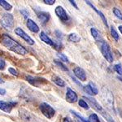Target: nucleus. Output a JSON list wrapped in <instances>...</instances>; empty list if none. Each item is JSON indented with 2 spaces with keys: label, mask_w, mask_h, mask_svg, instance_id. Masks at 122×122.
Listing matches in <instances>:
<instances>
[{
  "label": "nucleus",
  "mask_w": 122,
  "mask_h": 122,
  "mask_svg": "<svg viewBox=\"0 0 122 122\" xmlns=\"http://www.w3.org/2000/svg\"><path fill=\"white\" fill-rule=\"evenodd\" d=\"M83 98L85 99H86V101L88 102V103H90V105L91 106L96 112H98L102 117L103 118H105L107 122H115V121L112 119V117L106 112V110L104 109V108L102 107V106L99 105V103L96 101V99H94V98L89 97V96H84Z\"/></svg>",
  "instance_id": "3"
},
{
  "label": "nucleus",
  "mask_w": 122,
  "mask_h": 122,
  "mask_svg": "<svg viewBox=\"0 0 122 122\" xmlns=\"http://www.w3.org/2000/svg\"><path fill=\"white\" fill-rule=\"evenodd\" d=\"M39 38L43 42H45L47 45H50L53 47H55V41H53L52 39H51L44 32H41L39 34Z\"/></svg>",
  "instance_id": "14"
},
{
  "label": "nucleus",
  "mask_w": 122,
  "mask_h": 122,
  "mask_svg": "<svg viewBox=\"0 0 122 122\" xmlns=\"http://www.w3.org/2000/svg\"><path fill=\"white\" fill-rule=\"evenodd\" d=\"M68 39L69 42H79L81 41L80 37L78 36L76 33H70L68 37Z\"/></svg>",
  "instance_id": "18"
},
{
  "label": "nucleus",
  "mask_w": 122,
  "mask_h": 122,
  "mask_svg": "<svg viewBox=\"0 0 122 122\" xmlns=\"http://www.w3.org/2000/svg\"><path fill=\"white\" fill-rule=\"evenodd\" d=\"M0 6L3 7L7 11H11V8H12V6L7 3V1H5V0H0Z\"/></svg>",
  "instance_id": "19"
},
{
  "label": "nucleus",
  "mask_w": 122,
  "mask_h": 122,
  "mask_svg": "<svg viewBox=\"0 0 122 122\" xmlns=\"http://www.w3.org/2000/svg\"><path fill=\"white\" fill-rule=\"evenodd\" d=\"M38 17L42 24H46L50 19V14L46 11H39L38 12Z\"/></svg>",
  "instance_id": "16"
},
{
  "label": "nucleus",
  "mask_w": 122,
  "mask_h": 122,
  "mask_svg": "<svg viewBox=\"0 0 122 122\" xmlns=\"http://www.w3.org/2000/svg\"><path fill=\"white\" fill-rule=\"evenodd\" d=\"M73 72H74V75H75L80 81H85L86 80V72H85L84 69H82L81 68H80V67H76V68H74Z\"/></svg>",
  "instance_id": "12"
},
{
  "label": "nucleus",
  "mask_w": 122,
  "mask_h": 122,
  "mask_svg": "<svg viewBox=\"0 0 122 122\" xmlns=\"http://www.w3.org/2000/svg\"><path fill=\"white\" fill-rule=\"evenodd\" d=\"M101 99L102 102L106 107L111 112L115 113V105H114V96L112 91L106 86H103L101 89Z\"/></svg>",
  "instance_id": "2"
},
{
  "label": "nucleus",
  "mask_w": 122,
  "mask_h": 122,
  "mask_svg": "<svg viewBox=\"0 0 122 122\" xmlns=\"http://www.w3.org/2000/svg\"><path fill=\"white\" fill-rule=\"evenodd\" d=\"M26 80L30 83L31 85L34 86H37L38 87L40 85H42V83H45L46 82V81L44 79V78H42V77H34V76H25Z\"/></svg>",
  "instance_id": "9"
},
{
  "label": "nucleus",
  "mask_w": 122,
  "mask_h": 122,
  "mask_svg": "<svg viewBox=\"0 0 122 122\" xmlns=\"http://www.w3.org/2000/svg\"><path fill=\"white\" fill-rule=\"evenodd\" d=\"M119 30H120V32H121V34H122V26H121V25H120V26H119Z\"/></svg>",
  "instance_id": "39"
},
{
  "label": "nucleus",
  "mask_w": 122,
  "mask_h": 122,
  "mask_svg": "<svg viewBox=\"0 0 122 122\" xmlns=\"http://www.w3.org/2000/svg\"><path fill=\"white\" fill-rule=\"evenodd\" d=\"M2 83H3V81L2 80V78L0 77V84H2Z\"/></svg>",
  "instance_id": "41"
},
{
  "label": "nucleus",
  "mask_w": 122,
  "mask_h": 122,
  "mask_svg": "<svg viewBox=\"0 0 122 122\" xmlns=\"http://www.w3.org/2000/svg\"><path fill=\"white\" fill-rule=\"evenodd\" d=\"M90 33H91V35L93 36V38L97 41H99L100 38V33L99 31L94 28H91L90 29Z\"/></svg>",
  "instance_id": "20"
},
{
  "label": "nucleus",
  "mask_w": 122,
  "mask_h": 122,
  "mask_svg": "<svg viewBox=\"0 0 122 122\" xmlns=\"http://www.w3.org/2000/svg\"><path fill=\"white\" fill-rule=\"evenodd\" d=\"M52 81H53V82H55L57 86H60V87H64V86H65V82H64V81L63 80L62 78H60V76H54L52 77Z\"/></svg>",
  "instance_id": "17"
},
{
  "label": "nucleus",
  "mask_w": 122,
  "mask_h": 122,
  "mask_svg": "<svg viewBox=\"0 0 122 122\" xmlns=\"http://www.w3.org/2000/svg\"><path fill=\"white\" fill-rule=\"evenodd\" d=\"M56 33H58V34H57V37H58V38H62V33L59 32L58 30H56Z\"/></svg>",
  "instance_id": "37"
},
{
  "label": "nucleus",
  "mask_w": 122,
  "mask_h": 122,
  "mask_svg": "<svg viewBox=\"0 0 122 122\" xmlns=\"http://www.w3.org/2000/svg\"><path fill=\"white\" fill-rule=\"evenodd\" d=\"M118 79L121 80V81H122V76H118Z\"/></svg>",
  "instance_id": "40"
},
{
  "label": "nucleus",
  "mask_w": 122,
  "mask_h": 122,
  "mask_svg": "<svg viewBox=\"0 0 122 122\" xmlns=\"http://www.w3.org/2000/svg\"><path fill=\"white\" fill-rule=\"evenodd\" d=\"M83 90L85 92H86V94H88L89 95H93V92H92V90H90V86H83Z\"/></svg>",
  "instance_id": "30"
},
{
  "label": "nucleus",
  "mask_w": 122,
  "mask_h": 122,
  "mask_svg": "<svg viewBox=\"0 0 122 122\" xmlns=\"http://www.w3.org/2000/svg\"><path fill=\"white\" fill-rule=\"evenodd\" d=\"M15 105V103L13 102H4L0 100V110L7 113H11L13 107Z\"/></svg>",
  "instance_id": "10"
},
{
  "label": "nucleus",
  "mask_w": 122,
  "mask_h": 122,
  "mask_svg": "<svg viewBox=\"0 0 122 122\" xmlns=\"http://www.w3.org/2000/svg\"><path fill=\"white\" fill-rule=\"evenodd\" d=\"M39 108H40L43 116L45 117H46L47 119H51L55 116V114H56V111H55L54 108L51 105H49V104H47L46 103H41L40 106H39Z\"/></svg>",
  "instance_id": "6"
},
{
  "label": "nucleus",
  "mask_w": 122,
  "mask_h": 122,
  "mask_svg": "<svg viewBox=\"0 0 122 122\" xmlns=\"http://www.w3.org/2000/svg\"><path fill=\"white\" fill-rule=\"evenodd\" d=\"M43 2H44L45 4H47V5H53L56 3L55 0H43Z\"/></svg>",
  "instance_id": "33"
},
{
  "label": "nucleus",
  "mask_w": 122,
  "mask_h": 122,
  "mask_svg": "<svg viewBox=\"0 0 122 122\" xmlns=\"http://www.w3.org/2000/svg\"><path fill=\"white\" fill-rule=\"evenodd\" d=\"M5 94H6V90L0 88V95H4Z\"/></svg>",
  "instance_id": "36"
},
{
  "label": "nucleus",
  "mask_w": 122,
  "mask_h": 122,
  "mask_svg": "<svg viewBox=\"0 0 122 122\" xmlns=\"http://www.w3.org/2000/svg\"><path fill=\"white\" fill-rule=\"evenodd\" d=\"M63 122H70V121L68 117H65V118H64V120H63Z\"/></svg>",
  "instance_id": "38"
},
{
  "label": "nucleus",
  "mask_w": 122,
  "mask_h": 122,
  "mask_svg": "<svg viewBox=\"0 0 122 122\" xmlns=\"http://www.w3.org/2000/svg\"><path fill=\"white\" fill-rule=\"evenodd\" d=\"M113 13H114V15H116V17H117L119 20H122V12L120 11L119 9L117 8V7H114V8H113Z\"/></svg>",
  "instance_id": "25"
},
{
  "label": "nucleus",
  "mask_w": 122,
  "mask_h": 122,
  "mask_svg": "<svg viewBox=\"0 0 122 122\" xmlns=\"http://www.w3.org/2000/svg\"><path fill=\"white\" fill-rule=\"evenodd\" d=\"M15 33H16L19 37H20L21 38L24 39V40L28 43V44H29V45H33V44H34V41L33 40V38H31L30 36H29V35L27 34V33H25L21 28L18 27V28L15 29Z\"/></svg>",
  "instance_id": "7"
},
{
  "label": "nucleus",
  "mask_w": 122,
  "mask_h": 122,
  "mask_svg": "<svg viewBox=\"0 0 122 122\" xmlns=\"http://www.w3.org/2000/svg\"><path fill=\"white\" fill-rule=\"evenodd\" d=\"M114 70L119 74L120 76H122V67L121 64H117L114 66Z\"/></svg>",
  "instance_id": "27"
},
{
  "label": "nucleus",
  "mask_w": 122,
  "mask_h": 122,
  "mask_svg": "<svg viewBox=\"0 0 122 122\" xmlns=\"http://www.w3.org/2000/svg\"><path fill=\"white\" fill-rule=\"evenodd\" d=\"M1 43L7 49L16 53V54H18V55L25 56V55L28 54V51H27L25 47H23L20 43H18L16 41H15L14 39L11 38L9 35L6 34V33L2 35Z\"/></svg>",
  "instance_id": "1"
},
{
  "label": "nucleus",
  "mask_w": 122,
  "mask_h": 122,
  "mask_svg": "<svg viewBox=\"0 0 122 122\" xmlns=\"http://www.w3.org/2000/svg\"><path fill=\"white\" fill-rule=\"evenodd\" d=\"M8 72L13 76H18V72H17V71L15 70V68H8Z\"/></svg>",
  "instance_id": "31"
},
{
  "label": "nucleus",
  "mask_w": 122,
  "mask_h": 122,
  "mask_svg": "<svg viewBox=\"0 0 122 122\" xmlns=\"http://www.w3.org/2000/svg\"><path fill=\"white\" fill-rule=\"evenodd\" d=\"M55 64H57L60 68H61V69H63L64 71H66V72H68V68L64 65V64H63L62 62H60V61H58V60H55Z\"/></svg>",
  "instance_id": "28"
},
{
  "label": "nucleus",
  "mask_w": 122,
  "mask_h": 122,
  "mask_svg": "<svg viewBox=\"0 0 122 122\" xmlns=\"http://www.w3.org/2000/svg\"><path fill=\"white\" fill-rule=\"evenodd\" d=\"M69 3H70L72 6H73V7H75L76 9H78V7H77V5L76 4L75 1H72V0H69Z\"/></svg>",
  "instance_id": "35"
},
{
  "label": "nucleus",
  "mask_w": 122,
  "mask_h": 122,
  "mask_svg": "<svg viewBox=\"0 0 122 122\" xmlns=\"http://www.w3.org/2000/svg\"><path fill=\"white\" fill-rule=\"evenodd\" d=\"M70 112H72V114H73L74 116L76 117V118H78V120L80 121V122H90L88 120H86V118H84L82 116H81L80 114H78V113H76L75 111H73V110H70Z\"/></svg>",
  "instance_id": "21"
},
{
  "label": "nucleus",
  "mask_w": 122,
  "mask_h": 122,
  "mask_svg": "<svg viewBox=\"0 0 122 122\" xmlns=\"http://www.w3.org/2000/svg\"><path fill=\"white\" fill-rule=\"evenodd\" d=\"M86 3H87V4L89 5V6H90V7H91L92 8H93V10H94V11H95V12H97L98 14H99V16L101 17V19H102V20H103V24H104V25H105V26L107 27V28H108V24H107V19H106L105 15H103V12H101V11H99V10H98L97 8H96V7H94V6L93 4H92V3H90V1H86Z\"/></svg>",
  "instance_id": "15"
},
{
  "label": "nucleus",
  "mask_w": 122,
  "mask_h": 122,
  "mask_svg": "<svg viewBox=\"0 0 122 122\" xmlns=\"http://www.w3.org/2000/svg\"><path fill=\"white\" fill-rule=\"evenodd\" d=\"M78 99L77 94L75 93V91H73L72 89L68 88L67 89V93H66V100L67 102L70 103H76Z\"/></svg>",
  "instance_id": "11"
},
{
  "label": "nucleus",
  "mask_w": 122,
  "mask_h": 122,
  "mask_svg": "<svg viewBox=\"0 0 122 122\" xmlns=\"http://www.w3.org/2000/svg\"><path fill=\"white\" fill-rule=\"evenodd\" d=\"M55 12H56L57 16H58L62 21L65 22V21L68 20V15L67 14L65 10L61 6H58V7H56V8L55 9Z\"/></svg>",
  "instance_id": "8"
},
{
  "label": "nucleus",
  "mask_w": 122,
  "mask_h": 122,
  "mask_svg": "<svg viewBox=\"0 0 122 122\" xmlns=\"http://www.w3.org/2000/svg\"><path fill=\"white\" fill-rule=\"evenodd\" d=\"M6 67V63L5 61L2 58H0V70H3Z\"/></svg>",
  "instance_id": "32"
},
{
  "label": "nucleus",
  "mask_w": 122,
  "mask_h": 122,
  "mask_svg": "<svg viewBox=\"0 0 122 122\" xmlns=\"http://www.w3.org/2000/svg\"><path fill=\"white\" fill-rule=\"evenodd\" d=\"M26 25L28 27V29L31 32L33 33H38L39 32V27L38 25H37L33 20L31 19H27V22H26Z\"/></svg>",
  "instance_id": "13"
},
{
  "label": "nucleus",
  "mask_w": 122,
  "mask_h": 122,
  "mask_svg": "<svg viewBox=\"0 0 122 122\" xmlns=\"http://www.w3.org/2000/svg\"><path fill=\"white\" fill-rule=\"evenodd\" d=\"M88 86H90V90H92V92H93V94H98V93H99V90H98V88L96 87V86H95V84L93 83L92 81H90L89 85Z\"/></svg>",
  "instance_id": "24"
},
{
  "label": "nucleus",
  "mask_w": 122,
  "mask_h": 122,
  "mask_svg": "<svg viewBox=\"0 0 122 122\" xmlns=\"http://www.w3.org/2000/svg\"><path fill=\"white\" fill-rule=\"evenodd\" d=\"M89 121L90 122H100V120L96 114H91L89 117Z\"/></svg>",
  "instance_id": "26"
},
{
  "label": "nucleus",
  "mask_w": 122,
  "mask_h": 122,
  "mask_svg": "<svg viewBox=\"0 0 122 122\" xmlns=\"http://www.w3.org/2000/svg\"><path fill=\"white\" fill-rule=\"evenodd\" d=\"M57 56L59 57V58L60 59L61 61H63V62H68V57H67L64 54H62V53H58L57 54Z\"/></svg>",
  "instance_id": "29"
},
{
  "label": "nucleus",
  "mask_w": 122,
  "mask_h": 122,
  "mask_svg": "<svg viewBox=\"0 0 122 122\" xmlns=\"http://www.w3.org/2000/svg\"><path fill=\"white\" fill-rule=\"evenodd\" d=\"M0 24L4 29L11 30L14 28V17L10 13H4L0 19Z\"/></svg>",
  "instance_id": "4"
},
{
  "label": "nucleus",
  "mask_w": 122,
  "mask_h": 122,
  "mask_svg": "<svg viewBox=\"0 0 122 122\" xmlns=\"http://www.w3.org/2000/svg\"><path fill=\"white\" fill-rule=\"evenodd\" d=\"M111 35H112V37L115 39L116 41H118L119 40V34H118V33L116 31V29H114V27L113 26H112L111 27Z\"/></svg>",
  "instance_id": "22"
},
{
  "label": "nucleus",
  "mask_w": 122,
  "mask_h": 122,
  "mask_svg": "<svg viewBox=\"0 0 122 122\" xmlns=\"http://www.w3.org/2000/svg\"><path fill=\"white\" fill-rule=\"evenodd\" d=\"M100 51H101L102 54L104 58L106 59V60H107L109 63L113 62V56H112V52L111 51V47H110L109 44L105 42V41H100Z\"/></svg>",
  "instance_id": "5"
},
{
  "label": "nucleus",
  "mask_w": 122,
  "mask_h": 122,
  "mask_svg": "<svg viewBox=\"0 0 122 122\" xmlns=\"http://www.w3.org/2000/svg\"><path fill=\"white\" fill-rule=\"evenodd\" d=\"M20 13L23 14L25 18H28L29 17V12L26 11V10H20Z\"/></svg>",
  "instance_id": "34"
},
{
  "label": "nucleus",
  "mask_w": 122,
  "mask_h": 122,
  "mask_svg": "<svg viewBox=\"0 0 122 122\" xmlns=\"http://www.w3.org/2000/svg\"><path fill=\"white\" fill-rule=\"evenodd\" d=\"M78 103H79L80 107H81L82 108H84V109L88 110L90 108L89 104H88V103H86V102L85 101L84 99H80L79 101H78Z\"/></svg>",
  "instance_id": "23"
}]
</instances>
